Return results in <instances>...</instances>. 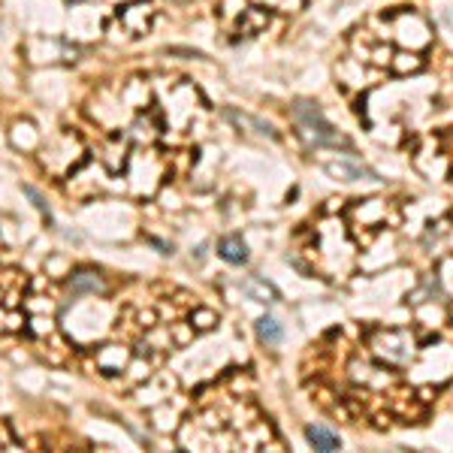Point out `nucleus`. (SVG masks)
<instances>
[{
  "instance_id": "0eeeda50",
  "label": "nucleus",
  "mask_w": 453,
  "mask_h": 453,
  "mask_svg": "<svg viewBox=\"0 0 453 453\" xmlns=\"http://www.w3.org/2000/svg\"><path fill=\"white\" fill-rule=\"evenodd\" d=\"M196 321H200V323H196V327H200V329H209L211 323H215V314L206 312V308H200V312H196Z\"/></svg>"
},
{
  "instance_id": "f03ea898",
  "label": "nucleus",
  "mask_w": 453,
  "mask_h": 453,
  "mask_svg": "<svg viewBox=\"0 0 453 453\" xmlns=\"http://www.w3.org/2000/svg\"><path fill=\"white\" fill-rule=\"evenodd\" d=\"M73 297H103L106 293V281L97 272H88V269H79L70 275V281H67Z\"/></svg>"
},
{
  "instance_id": "423d86ee",
  "label": "nucleus",
  "mask_w": 453,
  "mask_h": 453,
  "mask_svg": "<svg viewBox=\"0 0 453 453\" xmlns=\"http://www.w3.org/2000/svg\"><path fill=\"white\" fill-rule=\"evenodd\" d=\"M245 290L251 293V297H254L257 302H275V297H278V293L272 290V287H269L266 281H260V278H251V281L245 284Z\"/></svg>"
},
{
  "instance_id": "f257e3e1",
  "label": "nucleus",
  "mask_w": 453,
  "mask_h": 453,
  "mask_svg": "<svg viewBox=\"0 0 453 453\" xmlns=\"http://www.w3.org/2000/svg\"><path fill=\"white\" fill-rule=\"evenodd\" d=\"M293 118H297L302 136H305L312 146H347L338 136V130H332V124L321 115V109L312 103H297L293 106Z\"/></svg>"
},
{
  "instance_id": "20e7f679",
  "label": "nucleus",
  "mask_w": 453,
  "mask_h": 453,
  "mask_svg": "<svg viewBox=\"0 0 453 453\" xmlns=\"http://www.w3.org/2000/svg\"><path fill=\"white\" fill-rule=\"evenodd\" d=\"M305 435H308V441H312V448H314L317 453H336V450H338V435L329 432V429H323V426H308Z\"/></svg>"
},
{
  "instance_id": "39448f33",
  "label": "nucleus",
  "mask_w": 453,
  "mask_h": 453,
  "mask_svg": "<svg viewBox=\"0 0 453 453\" xmlns=\"http://www.w3.org/2000/svg\"><path fill=\"white\" fill-rule=\"evenodd\" d=\"M257 336H260L263 345H278L284 338V329L275 317H260V321H257Z\"/></svg>"
},
{
  "instance_id": "7ed1b4c3",
  "label": "nucleus",
  "mask_w": 453,
  "mask_h": 453,
  "mask_svg": "<svg viewBox=\"0 0 453 453\" xmlns=\"http://www.w3.org/2000/svg\"><path fill=\"white\" fill-rule=\"evenodd\" d=\"M218 254H221L226 263L239 266V263L248 260V245L242 242V236H224L221 242H218Z\"/></svg>"
},
{
  "instance_id": "6e6552de",
  "label": "nucleus",
  "mask_w": 453,
  "mask_h": 453,
  "mask_svg": "<svg viewBox=\"0 0 453 453\" xmlns=\"http://www.w3.org/2000/svg\"><path fill=\"white\" fill-rule=\"evenodd\" d=\"M25 194H27V196H30V200H34V202H36V209H40V211H43V215H45V218H49V211H45V202H43V196H40V194H36V191H34V187H25Z\"/></svg>"
}]
</instances>
